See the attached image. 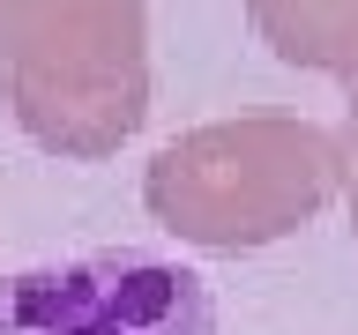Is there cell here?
<instances>
[{
  "label": "cell",
  "mask_w": 358,
  "mask_h": 335,
  "mask_svg": "<svg viewBox=\"0 0 358 335\" xmlns=\"http://www.w3.org/2000/svg\"><path fill=\"white\" fill-rule=\"evenodd\" d=\"M0 8H8V0H0Z\"/></svg>",
  "instance_id": "cell-6"
},
{
  "label": "cell",
  "mask_w": 358,
  "mask_h": 335,
  "mask_svg": "<svg viewBox=\"0 0 358 335\" xmlns=\"http://www.w3.org/2000/svg\"><path fill=\"white\" fill-rule=\"evenodd\" d=\"M0 335H217V306L194 268L105 246L0 276Z\"/></svg>",
  "instance_id": "cell-3"
},
{
  "label": "cell",
  "mask_w": 358,
  "mask_h": 335,
  "mask_svg": "<svg viewBox=\"0 0 358 335\" xmlns=\"http://www.w3.org/2000/svg\"><path fill=\"white\" fill-rule=\"evenodd\" d=\"M246 22L284 67H313L358 89V0H246Z\"/></svg>",
  "instance_id": "cell-4"
},
{
  "label": "cell",
  "mask_w": 358,
  "mask_h": 335,
  "mask_svg": "<svg viewBox=\"0 0 358 335\" xmlns=\"http://www.w3.org/2000/svg\"><path fill=\"white\" fill-rule=\"evenodd\" d=\"M336 194H343V142L284 112L187 127L142 172V209L179 246H201V253L276 246L306 231Z\"/></svg>",
  "instance_id": "cell-1"
},
{
  "label": "cell",
  "mask_w": 358,
  "mask_h": 335,
  "mask_svg": "<svg viewBox=\"0 0 358 335\" xmlns=\"http://www.w3.org/2000/svg\"><path fill=\"white\" fill-rule=\"evenodd\" d=\"M336 142H343V209H351V231H358V89H351V112H343Z\"/></svg>",
  "instance_id": "cell-5"
},
{
  "label": "cell",
  "mask_w": 358,
  "mask_h": 335,
  "mask_svg": "<svg viewBox=\"0 0 358 335\" xmlns=\"http://www.w3.org/2000/svg\"><path fill=\"white\" fill-rule=\"evenodd\" d=\"M0 82L15 127L45 156L97 164L150 119V15L142 0H8Z\"/></svg>",
  "instance_id": "cell-2"
}]
</instances>
